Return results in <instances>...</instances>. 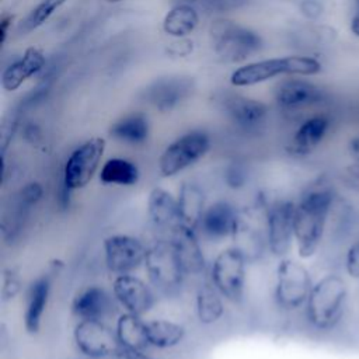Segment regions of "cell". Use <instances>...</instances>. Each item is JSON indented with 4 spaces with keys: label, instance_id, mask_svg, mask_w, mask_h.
Listing matches in <instances>:
<instances>
[{
    "label": "cell",
    "instance_id": "cell-36",
    "mask_svg": "<svg viewBox=\"0 0 359 359\" xmlns=\"http://www.w3.org/2000/svg\"><path fill=\"white\" fill-rule=\"evenodd\" d=\"M248 0H201L196 8H202L206 13H227L245 6Z\"/></svg>",
    "mask_w": 359,
    "mask_h": 359
},
{
    "label": "cell",
    "instance_id": "cell-16",
    "mask_svg": "<svg viewBox=\"0 0 359 359\" xmlns=\"http://www.w3.org/2000/svg\"><path fill=\"white\" fill-rule=\"evenodd\" d=\"M168 238L185 275L202 278V275L208 272L209 264L199 240V231L188 224L178 222L168 231Z\"/></svg>",
    "mask_w": 359,
    "mask_h": 359
},
{
    "label": "cell",
    "instance_id": "cell-31",
    "mask_svg": "<svg viewBox=\"0 0 359 359\" xmlns=\"http://www.w3.org/2000/svg\"><path fill=\"white\" fill-rule=\"evenodd\" d=\"M199 24V13L195 6L175 4L163 20V29L171 36H187L195 31Z\"/></svg>",
    "mask_w": 359,
    "mask_h": 359
},
{
    "label": "cell",
    "instance_id": "cell-18",
    "mask_svg": "<svg viewBox=\"0 0 359 359\" xmlns=\"http://www.w3.org/2000/svg\"><path fill=\"white\" fill-rule=\"evenodd\" d=\"M331 125L332 121L327 114L307 116L300 122L290 137L287 151L294 157H306L311 154L324 142L331 130Z\"/></svg>",
    "mask_w": 359,
    "mask_h": 359
},
{
    "label": "cell",
    "instance_id": "cell-17",
    "mask_svg": "<svg viewBox=\"0 0 359 359\" xmlns=\"http://www.w3.org/2000/svg\"><path fill=\"white\" fill-rule=\"evenodd\" d=\"M118 303L111 290L101 285L81 289L72 302V313L77 320H104L115 314Z\"/></svg>",
    "mask_w": 359,
    "mask_h": 359
},
{
    "label": "cell",
    "instance_id": "cell-34",
    "mask_svg": "<svg viewBox=\"0 0 359 359\" xmlns=\"http://www.w3.org/2000/svg\"><path fill=\"white\" fill-rule=\"evenodd\" d=\"M24 282L21 278V272L17 266H7L1 273V300L4 303L14 300L22 290Z\"/></svg>",
    "mask_w": 359,
    "mask_h": 359
},
{
    "label": "cell",
    "instance_id": "cell-26",
    "mask_svg": "<svg viewBox=\"0 0 359 359\" xmlns=\"http://www.w3.org/2000/svg\"><path fill=\"white\" fill-rule=\"evenodd\" d=\"M175 196L180 222L198 230L201 217L208 206L203 188L196 181L185 180L178 187Z\"/></svg>",
    "mask_w": 359,
    "mask_h": 359
},
{
    "label": "cell",
    "instance_id": "cell-38",
    "mask_svg": "<svg viewBox=\"0 0 359 359\" xmlns=\"http://www.w3.org/2000/svg\"><path fill=\"white\" fill-rule=\"evenodd\" d=\"M112 359H156V358L146 353V351L133 349V348L119 345V348Z\"/></svg>",
    "mask_w": 359,
    "mask_h": 359
},
{
    "label": "cell",
    "instance_id": "cell-29",
    "mask_svg": "<svg viewBox=\"0 0 359 359\" xmlns=\"http://www.w3.org/2000/svg\"><path fill=\"white\" fill-rule=\"evenodd\" d=\"M114 328L119 345L142 351L149 348L146 337V320L143 316L122 311L116 316Z\"/></svg>",
    "mask_w": 359,
    "mask_h": 359
},
{
    "label": "cell",
    "instance_id": "cell-35",
    "mask_svg": "<svg viewBox=\"0 0 359 359\" xmlns=\"http://www.w3.org/2000/svg\"><path fill=\"white\" fill-rule=\"evenodd\" d=\"M342 268L348 279L359 282V233L346 244L342 257Z\"/></svg>",
    "mask_w": 359,
    "mask_h": 359
},
{
    "label": "cell",
    "instance_id": "cell-6",
    "mask_svg": "<svg viewBox=\"0 0 359 359\" xmlns=\"http://www.w3.org/2000/svg\"><path fill=\"white\" fill-rule=\"evenodd\" d=\"M212 139L202 129H192L178 136L161 151L157 160L158 174L163 178H174L201 161L210 150Z\"/></svg>",
    "mask_w": 359,
    "mask_h": 359
},
{
    "label": "cell",
    "instance_id": "cell-30",
    "mask_svg": "<svg viewBox=\"0 0 359 359\" xmlns=\"http://www.w3.org/2000/svg\"><path fill=\"white\" fill-rule=\"evenodd\" d=\"M109 135L121 143L137 146L149 139L150 125L143 114H130L116 121L111 126Z\"/></svg>",
    "mask_w": 359,
    "mask_h": 359
},
{
    "label": "cell",
    "instance_id": "cell-23",
    "mask_svg": "<svg viewBox=\"0 0 359 359\" xmlns=\"http://www.w3.org/2000/svg\"><path fill=\"white\" fill-rule=\"evenodd\" d=\"M224 302V297L215 287L210 279L208 276H202L194 293V306L198 323L206 327L219 323L226 311Z\"/></svg>",
    "mask_w": 359,
    "mask_h": 359
},
{
    "label": "cell",
    "instance_id": "cell-14",
    "mask_svg": "<svg viewBox=\"0 0 359 359\" xmlns=\"http://www.w3.org/2000/svg\"><path fill=\"white\" fill-rule=\"evenodd\" d=\"M146 243L128 233H114L102 240V259L105 268L115 275L135 273L143 268Z\"/></svg>",
    "mask_w": 359,
    "mask_h": 359
},
{
    "label": "cell",
    "instance_id": "cell-20",
    "mask_svg": "<svg viewBox=\"0 0 359 359\" xmlns=\"http://www.w3.org/2000/svg\"><path fill=\"white\" fill-rule=\"evenodd\" d=\"M220 102L229 119L243 130H257L264 125L268 115L264 102L245 95H224Z\"/></svg>",
    "mask_w": 359,
    "mask_h": 359
},
{
    "label": "cell",
    "instance_id": "cell-39",
    "mask_svg": "<svg viewBox=\"0 0 359 359\" xmlns=\"http://www.w3.org/2000/svg\"><path fill=\"white\" fill-rule=\"evenodd\" d=\"M300 10L304 17L310 20H316L323 14L324 7L318 0H303L300 4Z\"/></svg>",
    "mask_w": 359,
    "mask_h": 359
},
{
    "label": "cell",
    "instance_id": "cell-22",
    "mask_svg": "<svg viewBox=\"0 0 359 359\" xmlns=\"http://www.w3.org/2000/svg\"><path fill=\"white\" fill-rule=\"evenodd\" d=\"M192 81L182 77H170L153 83L146 91L144 97L156 109L161 112L177 108L192 91Z\"/></svg>",
    "mask_w": 359,
    "mask_h": 359
},
{
    "label": "cell",
    "instance_id": "cell-42",
    "mask_svg": "<svg viewBox=\"0 0 359 359\" xmlns=\"http://www.w3.org/2000/svg\"><path fill=\"white\" fill-rule=\"evenodd\" d=\"M349 29L355 36L359 38V10L353 11L351 21H349Z\"/></svg>",
    "mask_w": 359,
    "mask_h": 359
},
{
    "label": "cell",
    "instance_id": "cell-40",
    "mask_svg": "<svg viewBox=\"0 0 359 359\" xmlns=\"http://www.w3.org/2000/svg\"><path fill=\"white\" fill-rule=\"evenodd\" d=\"M346 149H348V154H349L352 163L359 164V135L349 139Z\"/></svg>",
    "mask_w": 359,
    "mask_h": 359
},
{
    "label": "cell",
    "instance_id": "cell-28",
    "mask_svg": "<svg viewBox=\"0 0 359 359\" xmlns=\"http://www.w3.org/2000/svg\"><path fill=\"white\" fill-rule=\"evenodd\" d=\"M187 335L185 327L170 318L146 320L147 344L156 349H171L178 346Z\"/></svg>",
    "mask_w": 359,
    "mask_h": 359
},
{
    "label": "cell",
    "instance_id": "cell-9",
    "mask_svg": "<svg viewBox=\"0 0 359 359\" xmlns=\"http://www.w3.org/2000/svg\"><path fill=\"white\" fill-rule=\"evenodd\" d=\"M215 53L227 63L243 62L262 48L261 36L230 20H216L209 29Z\"/></svg>",
    "mask_w": 359,
    "mask_h": 359
},
{
    "label": "cell",
    "instance_id": "cell-5",
    "mask_svg": "<svg viewBox=\"0 0 359 359\" xmlns=\"http://www.w3.org/2000/svg\"><path fill=\"white\" fill-rule=\"evenodd\" d=\"M143 271L150 285L165 294L178 292L187 278L170 238L165 237L146 243Z\"/></svg>",
    "mask_w": 359,
    "mask_h": 359
},
{
    "label": "cell",
    "instance_id": "cell-7",
    "mask_svg": "<svg viewBox=\"0 0 359 359\" xmlns=\"http://www.w3.org/2000/svg\"><path fill=\"white\" fill-rule=\"evenodd\" d=\"M247 259L231 245L220 250L209 264L208 278L226 302L240 304L245 296Z\"/></svg>",
    "mask_w": 359,
    "mask_h": 359
},
{
    "label": "cell",
    "instance_id": "cell-8",
    "mask_svg": "<svg viewBox=\"0 0 359 359\" xmlns=\"http://www.w3.org/2000/svg\"><path fill=\"white\" fill-rule=\"evenodd\" d=\"M229 240L230 245L248 264H257L269 254L265 230V208L254 203L250 208L240 209Z\"/></svg>",
    "mask_w": 359,
    "mask_h": 359
},
{
    "label": "cell",
    "instance_id": "cell-33",
    "mask_svg": "<svg viewBox=\"0 0 359 359\" xmlns=\"http://www.w3.org/2000/svg\"><path fill=\"white\" fill-rule=\"evenodd\" d=\"M223 184L230 191H241L250 182V170L241 161H231L223 168Z\"/></svg>",
    "mask_w": 359,
    "mask_h": 359
},
{
    "label": "cell",
    "instance_id": "cell-25",
    "mask_svg": "<svg viewBox=\"0 0 359 359\" xmlns=\"http://www.w3.org/2000/svg\"><path fill=\"white\" fill-rule=\"evenodd\" d=\"M45 55L38 48H28L22 56L8 65L1 73V86L6 91H15L45 66Z\"/></svg>",
    "mask_w": 359,
    "mask_h": 359
},
{
    "label": "cell",
    "instance_id": "cell-15",
    "mask_svg": "<svg viewBox=\"0 0 359 359\" xmlns=\"http://www.w3.org/2000/svg\"><path fill=\"white\" fill-rule=\"evenodd\" d=\"M111 292L123 311L137 316L144 317L156 304L154 287L149 280L135 273L115 275L111 283Z\"/></svg>",
    "mask_w": 359,
    "mask_h": 359
},
{
    "label": "cell",
    "instance_id": "cell-21",
    "mask_svg": "<svg viewBox=\"0 0 359 359\" xmlns=\"http://www.w3.org/2000/svg\"><path fill=\"white\" fill-rule=\"evenodd\" d=\"M324 91L320 86L304 79H287L280 81L275 88L276 104L286 111H294L320 104Z\"/></svg>",
    "mask_w": 359,
    "mask_h": 359
},
{
    "label": "cell",
    "instance_id": "cell-24",
    "mask_svg": "<svg viewBox=\"0 0 359 359\" xmlns=\"http://www.w3.org/2000/svg\"><path fill=\"white\" fill-rule=\"evenodd\" d=\"M146 210L150 222L158 230L170 231L180 222L177 196L161 185H156L149 191Z\"/></svg>",
    "mask_w": 359,
    "mask_h": 359
},
{
    "label": "cell",
    "instance_id": "cell-32",
    "mask_svg": "<svg viewBox=\"0 0 359 359\" xmlns=\"http://www.w3.org/2000/svg\"><path fill=\"white\" fill-rule=\"evenodd\" d=\"M66 0H42L20 22L18 34L20 35H27V34L35 31L36 28H39L56 10L60 8V6Z\"/></svg>",
    "mask_w": 359,
    "mask_h": 359
},
{
    "label": "cell",
    "instance_id": "cell-37",
    "mask_svg": "<svg viewBox=\"0 0 359 359\" xmlns=\"http://www.w3.org/2000/svg\"><path fill=\"white\" fill-rule=\"evenodd\" d=\"M73 191H70L69 188H66L60 181L57 184V188L55 191V202L59 206L60 210H66L70 208L72 205V199H73Z\"/></svg>",
    "mask_w": 359,
    "mask_h": 359
},
{
    "label": "cell",
    "instance_id": "cell-45",
    "mask_svg": "<svg viewBox=\"0 0 359 359\" xmlns=\"http://www.w3.org/2000/svg\"><path fill=\"white\" fill-rule=\"evenodd\" d=\"M109 1H119V0H109Z\"/></svg>",
    "mask_w": 359,
    "mask_h": 359
},
{
    "label": "cell",
    "instance_id": "cell-3",
    "mask_svg": "<svg viewBox=\"0 0 359 359\" xmlns=\"http://www.w3.org/2000/svg\"><path fill=\"white\" fill-rule=\"evenodd\" d=\"M323 70L318 59L304 55L272 57L247 63L236 69L230 76V83L236 87H248L268 81L278 76H316Z\"/></svg>",
    "mask_w": 359,
    "mask_h": 359
},
{
    "label": "cell",
    "instance_id": "cell-4",
    "mask_svg": "<svg viewBox=\"0 0 359 359\" xmlns=\"http://www.w3.org/2000/svg\"><path fill=\"white\" fill-rule=\"evenodd\" d=\"M314 280L311 271L300 258L287 255L278 259L273 282V300L276 306L286 313L304 309Z\"/></svg>",
    "mask_w": 359,
    "mask_h": 359
},
{
    "label": "cell",
    "instance_id": "cell-2",
    "mask_svg": "<svg viewBox=\"0 0 359 359\" xmlns=\"http://www.w3.org/2000/svg\"><path fill=\"white\" fill-rule=\"evenodd\" d=\"M351 289L348 276L339 271H328L314 280L304 304V318L317 332H331L341 325L349 309Z\"/></svg>",
    "mask_w": 359,
    "mask_h": 359
},
{
    "label": "cell",
    "instance_id": "cell-10",
    "mask_svg": "<svg viewBox=\"0 0 359 359\" xmlns=\"http://www.w3.org/2000/svg\"><path fill=\"white\" fill-rule=\"evenodd\" d=\"M105 149L107 142L100 136L90 137L76 146L63 164L60 182L73 192L86 188L98 175Z\"/></svg>",
    "mask_w": 359,
    "mask_h": 359
},
{
    "label": "cell",
    "instance_id": "cell-27",
    "mask_svg": "<svg viewBox=\"0 0 359 359\" xmlns=\"http://www.w3.org/2000/svg\"><path fill=\"white\" fill-rule=\"evenodd\" d=\"M98 180L104 185L130 188L140 180L139 165L126 157H109L102 161Z\"/></svg>",
    "mask_w": 359,
    "mask_h": 359
},
{
    "label": "cell",
    "instance_id": "cell-19",
    "mask_svg": "<svg viewBox=\"0 0 359 359\" xmlns=\"http://www.w3.org/2000/svg\"><path fill=\"white\" fill-rule=\"evenodd\" d=\"M238 210L240 209H237L230 201L224 199L208 203L201 217L198 231L205 238L216 243L230 238Z\"/></svg>",
    "mask_w": 359,
    "mask_h": 359
},
{
    "label": "cell",
    "instance_id": "cell-12",
    "mask_svg": "<svg viewBox=\"0 0 359 359\" xmlns=\"http://www.w3.org/2000/svg\"><path fill=\"white\" fill-rule=\"evenodd\" d=\"M73 342L87 359H112L119 348L115 328L104 320H77Z\"/></svg>",
    "mask_w": 359,
    "mask_h": 359
},
{
    "label": "cell",
    "instance_id": "cell-41",
    "mask_svg": "<svg viewBox=\"0 0 359 359\" xmlns=\"http://www.w3.org/2000/svg\"><path fill=\"white\" fill-rule=\"evenodd\" d=\"M11 22H13V15H4L0 21V43L1 45L7 39V34H8V29L11 27Z\"/></svg>",
    "mask_w": 359,
    "mask_h": 359
},
{
    "label": "cell",
    "instance_id": "cell-43",
    "mask_svg": "<svg viewBox=\"0 0 359 359\" xmlns=\"http://www.w3.org/2000/svg\"><path fill=\"white\" fill-rule=\"evenodd\" d=\"M346 171H348V175H349L353 181H356V182L359 184V164L351 163V165L346 168Z\"/></svg>",
    "mask_w": 359,
    "mask_h": 359
},
{
    "label": "cell",
    "instance_id": "cell-1",
    "mask_svg": "<svg viewBox=\"0 0 359 359\" xmlns=\"http://www.w3.org/2000/svg\"><path fill=\"white\" fill-rule=\"evenodd\" d=\"M338 201L334 185L317 180L297 198L294 208V250L300 259H310L320 251Z\"/></svg>",
    "mask_w": 359,
    "mask_h": 359
},
{
    "label": "cell",
    "instance_id": "cell-44",
    "mask_svg": "<svg viewBox=\"0 0 359 359\" xmlns=\"http://www.w3.org/2000/svg\"><path fill=\"white\" fill-rule=\"evenodd\" d=\"M355 3V10H359V0H353Z\"/></svg>",
    "mask_w": 359,
    "mask_h": 359
},
{
    "label": "cell",
    "instance_id": "cell-13",
    "mask_svg": "<svg viewBox=\"0 0 359 359\" xmlns=\"http://www.w3.org/2000/svg\"><path fill=\"white\" fill-rule=\"evenodd\" d=\"M63 269L60 259H53L48 269L38 275L25 290L22 323L24 328L29 335H36L43 324V317L50 300L53 282Z\"/></svg>",
    "mask_w": 359,
    "mask_h": 359
},
{
    "label": "cell",
    "instance_id": "cell-11",
    "mask_svg": "<svg viewBox=\"0 0 359 359\" xmlns=\"http://www.w3.org/2000/svg\"><path fill=\"white\" fill-rule=\"evenodd\" d=\"M294 208L290 198L268 199L265 205V230L268 252L280 259L294 248Z\"/></svg>",
    "mask_w": 359,
    "mask_h": 359
}]
</instances>
